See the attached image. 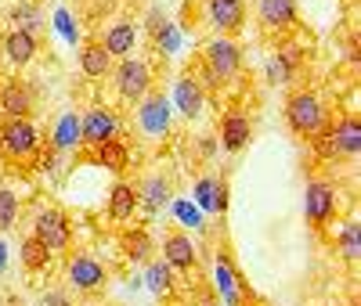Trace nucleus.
I'll list each match as a JSON object with an SVG mask.
<instances>
[{
    "label": "nucleus",
    "mask_w": 361,
    "mask_h": 306,
    "mask_svg": "<svg viewBox=\"0 0 361 306\" xmlns=\"http://www.w3.org/2000/svg\"><path fill=\"white\" fill-rule=\"evenodd\" d=\"M202 65L214 72V79L224 87L231 83L238 72H243V47H238L231 37H214L202 51Z\"/></svg>",
    "instance_id": "obj_6"
},
{
    "label": "nucleus",
    "mask_w": 361,
    "mask_h": 306,
    "mask_svg": "<svg viewBox=\"0 0 361 306\" xmlns=\"http://www.w3.org/2000/svg\"><path fill=\"white\" fill-rule=\"evenodd\" d=\"M152 44H156V51H159L163 58H170V54L177 51V44H180V33H177V25H173V22H166V25L159 29V33L152 37Z\"/></svg>",
    "instance_id": "obj_32"
},
{
    "label": "nucleus",
    "mask_w": 361,
    "mask_h": 306,
    "mask_svg": "<svg viewBox=\"0 0 361 306\" xmlns=\"http://www.w3.org/2000/svg\"><path fill=\"white\" fill-rule=\"evenodd\" d=\"M329 134H333L340 159H354L361 151V119L354 112H343L340 119H329Z\"/></svg>",
    "instance_id": "obj_18"
},
{
    "label": "nucleus",
    "mask_w": 361,
    "mask_h": 306,
    "mask_svg": "<svg viewBox=\"0 0 361 306\" xmlns=\"http://www.w3.org/2000/svg\"><path fill=\"white\" fill-rule=\"evenodd\" d=\"M202 18L217 37H235L246 25V0H202Z\"/></svg>",
    "instance_id": "obj_11"
},
{
    "label": "nucleus",
    "mask_w": 361,
    "mask_h": 306,
    "mask_svg": "<svg viewBox=\"0 0 361 306\" xmlns=\"http://www.w3.org/2000/svg\"><path fill=\"white\" fill-rule=\"evenodd\" d=\"M112 87H116V94L137 105L148 90H152V65H148L145 58H119L116 65H112Z\"/></svg>",
    "instance_id": "obj_3"
},
{
    "label": "nucleus",
    "mask_w": 361,
    "mask_h": 306,
    "mask_svg": "<svg viewBox=\"0 0 361 306\" xmlns=\"http://www.w3.org/2000/svg\"><path fill=\"white\" fill-rule=\"evenodd\" d=\"M47 144L58 148V151H73V148H80V144H83V141H80V115H76V112H62V115H58V119H54V127H51Z\"/></svg>",
    "instance_id": "obj_26"
},
{
    "label": "nucleus",
    "mask_w": 361,
    "mask_h": 306,
    "mask_svg": "<svg viewBox=\"0 0 361 306\" xmlns=\"http://www.w3.org/2000/svg\"><path fill=\"white\" fill-rule=\"evenodd\" d=\"M8 270V249H4V241H0V274Z\"/></svg>",
    "instance_id": "obj_40"
},
{
    "label": "nucleus",
    "mask_w": 361,
    "mask_h": 306,
    "mask_svg": "<svg viewBox=\"0 0 361 306\" xmlns=\"http://www.w3.org/2000/svg\"><path fill=\"white\" fill-rule=\"evenodd\" d=\"M58 29H62L69 40H76V33H73V25H69V15H66V11H58Z\"/></svg>",
    "instance_id": "obj_38"
},
{
    "label": "nucleus",
    "mask_w": 361,
    "mask_h": 306,
    "mask_svg": "<svg viewBox=\"0 0 361 306\" xmlns=\"http://www.w3.org/2000/svg\"><path fill=\"white\" fill-rule=\"evenodd\" d=\"M18 220V195L11 188H0V231H11Z\"/></svg>",
    "instance_id": "obj_31"
},
{
    "label": "nucleus",
    "mask_w": 361,
    "mask_h": 306,
    "mask_svg": "<svg viewBox=\"0 0 361 306\" xmlns=\"http://www.w3.org/2000/svg\"><path fill=\"white\" fill-rule=\"evenodd\" d=\"M119 253H123L127 263H148L156 256V241L145 227H127L123 234H119Z\"/></svg>",
    "instance_id": "obj_25"
},
{
    "label": "nucleus",
    "mask_w": 361,
    "mask_h": 306,
    "mask_svg": "<svg viewBox=\"0 0 361 306\" xmlns=\"http://www.w3.org/2000/svg\"><path fill=\"white\" fill-rule=\"evenodd\" d=\"M214 281H217V299H224V306H250L253 292L246 285V278L238 274L231 253H228V245H221V253H217V274H214Z\"/></svg>",
    "instance_id": "obj_8"
},
{
    "label": "nucleus",
    "mask_w": 361,
    "mask_h": 306,
    "mask_svg": "<svg viewBox=\"0 0 361 306\" xmlns=\"http://www.w3.org/2000/svg\"><path fill=\"white\" fill-rule=\"evenodd\" d=\"M170 119H173V105L163 90H148V94L137 101L134 112V127L141 130V137L148 141H163L170 134Z\"/></svg>",
    "instance_id": "obj_4"
},
{
    "label": "nucleus",
    "mask_w": 361,
    "mask_h": 306,
    "mask_svg": "<svg viewBox=\"0 0 361 306\" xmlns=\"http://www.w3.org/2000/svg\"><path fill=\"white\" fill-rule=\"evenodd\" d=\"M145 18H148V22H145V25H148V37H156V33H159V29H163V25H166V22H170V18H166V11H163V8H152V11H148V15H145Z\"/></svg>",
    "instance_id": "obj_37"
},
{
    "label": "nucleus",
    "mask_w": 361,
    "mask_h": 306,
    "mask_svg": "<svg viewBox=\"0 0 361 306\" xmlns=\"http://www.w3.org/2000/svg\"><path fill=\"white\" fill-rule=\"evenodd\" d=\"M336 249H340V256L347 260V263H357V220H347L343 227H340V234H336Z\"/></svg>",
    "instance_id": "obj_30"
},
{
    "label": "nucleus",
    "mask_w": 361,
    "mask_h": 306,
    "mask_svg": "<svg viewBox=\"0 0 361 306\" xmlns=\"http://www.w3.org/2000/svg\"><path fill=\"white\" fill-rule=\"evenodd\" d=\"M87 159L94 162V166H102V170H109V173H116V177H123L127 166H130V148H127L123 137H116V141L87 148Z\"/></svg>",
    "instance_id": "obj_21"
},
{
    "label": "nucleus",
    "mask_w": 361,
    "mask_h": 306,
    "mask_svg": "<svg viewBox=\"0 0 361 306\" xmlns=\"http://www.w3.org/2000/svg\"><path fill=\"white\" fill-rule=\"evenodd\" d=\"M8 18H11V29H22V33H33V37H40V29L47 25L40 0H18L8 11Z\"/></svg>",
    "instance_id": "obj_28"
},
{
    "label": "nucleus",
    "mask_w": 361,
    "mask_h": 306,
    "mask_svg": "<svg viewBox=\"0 0 361 306\" xmlns=\"http://www.w3.org/2000/svg\"><path fill=\"white\" fill-rule=\"evenodd\" d=\"M173 212H177V224H185V227H202V212L192 205V202H185V198H177L173 202Z\"/></svg>",
    "instance_id": "obj_34"
},
{
    "label": "nucleus",
    "mask_w": 361,
    "mask_h": 306,
    "mask_svg": "<svg viewBox=\"0 0 361 306\" xmlns=\"http://www.w3.org/2000/svg\"><path fill=\"white\" fill-rule=\"evenodd\" d=\"M163 260L170 263L173 274H195L199 253H195V245H192V234H185L180 227H170L163 234Z\"/></svg>",
    "instance_id": "obj_13"
},
{
    "label": "nucleus",
    "mask_w": 361,
    "mask_h": 306,
    "mask_svg": "<svg viewBox=\"0 0 361 306\" xmlns=\"http://www.w3.org/2000/svg\"><path fill=\"white\" fill-rule=\"evenodd\" d=\"M170 105L185 115V119H199V115H202V108H206V90H202V83L195 79V72H185V76L173 79V98H170Z\"/></svg>",
    "instance_id": "obj_16"
},
{
    "label": "nucleus",
    "mask_w": 361,
    "mask_h": 306,
    "mask_svg": "<svg viewBox=\"0 0 361 306\" xmlns=\"http://www.w3.org/2000/svg\"><path fill=\"white\" fill-rule=\"evenodd\" d=\"M33 108H37V98L29 90V83L8 79L0 87V112H4V119H33Z\"/></svg>",
    "instance_id": "obj_17"
},
{
    "label": "nucleus",
    "mask_w": 361,
    "mask_h": 306,
    "mask_svg": "<svg viewBox=\"0 0 361 306\" xmlns=\"http://www.w3.org/2000/svg\"><path fill=\"white\" fill-rule=\"evenodd\" d=\"M40 306H73V299H69L66 288H47V292L40 295Z\"/></svg>",
    "instance_id": "obj_36"
},
{
    "label": "nucleus",
    "mask_w": 361,
    "mask_h": 306,
    "mask_svg": "<svg viewBox=\"0 0 361 306\" xmlns=\"http://www.w3.org/2000/svg\"><path fill=\"white\" fill-rule=\"evenodd\" d=\"M119 134H123V119H119L116 108H87L80 115V141L87 148H94V144H105V141H116Z\"/></svg>",
    "instance_id": "obj_9"
},
{
    "label": "nucleus",
    "mask_w": 361,
    "mask_h": 306,
    "mask_svg": "<svg viewBox=\"0 0 361 306\" xmlns=\"http://www.w3.org/2000/svg\"><path fill=\"white\" fill-rule=\"evenodd\" d=\"M228 212V180L214 177V217H224Z\"/></svg>",
    "instance_id": "obj_35"
},
{
    "label": "nucleus",
    "mask_w": 361,
    "mask_h": 306,
    "mask_svg": "<svg viewBox=\"0 0 361 306\" xmlns=\"http://www.w3.org/2000/svg\"><path fill=\"white\" fill-rule=\"evenodd\" d=\"M44 144V134L37 130L33 119H0V155L18 162L33 159Z\"/></svg>",
    "instance_id": "obj_2"
},
{
    "label": "nucleus",
    "mask_w": 361,
    "mask_h": 306,
    "mask_svg": "<svg viewBox=\"0 0 361 306\" xmlns=\"http://www.w3.org/2000/svg\"><path fill=\"white\" fill-rule=\"evenodd\" d=\"M170 198H173V184H170V177H163V173H152V177H145V180L137 184V209H145L148 217L163 212V209L170 205Z\"/></svg>",
    "instance_id": "obj_19"
},
{
    "label": "nucleus",
    "mask_w": 361,
    "mask_h": 306,
    "mask_svg": "<svg viewBox=\"0 0 361 306\" xmlns=\"http://www.w3.org/2000/svg\"><path fill=\"white\" fill-rule=\"evenodd\" d=\"M300 61H304V47L300 44H289V47H279L264 61V79L271 87H286L289 79L300 76Z\"/></svg>",
    "instance_id": "obj_15"
},
{
    "label": "nucleus",
    "mask_w": 361,
    "mask_h": 306,
    "mask_svg": "<svg viewBox=\"0 0 361 306\" xmlns=\"http://www.w3.org/2000/svg\"><path fill=\"white\" fill-rule=\"evenodd\" d=\"M192 195H195V205H199L202 212H209V217H214V177H199Z\"/></svg>",
    "instance_id": "obj_33"
},
{
    "label": "nucleus",
    "mask_w": 361,
    "mask_h": 306,
    "mask_svg": "<svg viewBox=\"0 0 361 306\" xmlns=\"http://www.w3.org/2000/svg\"><path fill=\"white\" fill-rule=\"evenodd\" d=\"M199 148H202V155L209 159V155L217 151V141H214V137H202V144H199Z\"/></svg>",
    "instance_id": "obj_39"
},
{
    "label": "nucleus",
    "mask_w": 361,
    "mask_h": 306,
    "mask_svg": "<svg viewBox=\"0 0 361 306\" xmlns=\"http://www.w3.org/2000/svg\"><path fill=\"white\" fill-rule=\"evenodd\" d=\"M173 306H192V302H173Z\"/></svg>",
    "instance_id": "obj_41"
},
{
    "label": "nucleus",
    "mask_w": 361,
    "mask_h": 306,
    "mask_svg": "<svg viewBox=\"0 0 361 306\" xmlns=\"http://www.w3.org/2000/svg\"><path fill=\"white\" fill-rule=\"evenodd\" d=\"M253 137V119L243 112V108H228L217 122V141L224 151H231V155H238Z\"/></svg>",
    "instance_id": "obj_14"
},
{
    "label": "nucleus",
    "mask_w": 361,
    "mask_h": 306,
    "mask_svg": "<svg viewBox=\"0 0 361 306\" xmlns=\"http://www.w3.org/2000/svg\"><path fill=\"white\" fill-rule=\"evenodd\" d=\"M112 65H116V58L102 47V40H87L80 47V72L87 79H105L112 76Z\"/></svg>",
    "instance_id": "obj_24"
},
{
    "label": "nucleus",
    "mask_w": 361,
    "mask_h": 306,
    "mask_svg": "<svg viewBox=\"0 0 361 306\" xmlns=\"http://www.w3.org/2000/svg\"><path fill=\"white\" fill-rule=\"evenodd\" d=\"M0 51H4V58L11 61L15 69H25L29 61L40 54V37L22 33V29H8V33L0 37Z\"/></svg>",
    "instance_id": "obj_20"
},
{
    "label": "nucleus",
    "mask_w": 361,
    "mask_h": 306,
    "mask_svg": "<svg viewBox=\"0 0 361 306\" xmlns=\"http://www.w3.org/2000/svg\"><path fill=\"white\" fill-rule=\"evenodd\" d=\"M137 217V184L116 180L109 191V220L112 224H130Z\"/></svg>",
    "instance_id": "obj_22"
},
{
    "label": "nucleus",
    "mask_w": 361,
    "mask_h": 306,
    "mask_svg": "<svg viewBox=\"0 0 361 306\" xmlns=\"http://www.w3.org/2000/svg\"><path fill=\"white\" fill-rule=\"evenodd\" d=\"M145 285H148V292H152L159 302H163V299H173V285H177V281H173L170 263H166V260H156V256L148 260V263H145Z\"/></svg>",
    "instance_id": "obj_27"
},
{
    "label": "nucleus",
    "mask_w": 361,
    "mask_h": 306,
    "mask_svg": "<svg viewBox=\"0 0 361 306\" xmlns=\"http://www.w3.org/2000/svg\"><path fill=\"white\" fill-rule=\"evenodd\" d=\"M33 238L44 241V249L54 253H69L73 249V220L62 209H40L33 220Z\"/></svg>",
    "instance_id": "obj_7"
},
{
    "label": "nucleus",
    "mask_w": 361,
    "mask_h": 306,
    "mask_svg": "<svg viewBox=\"0 0 361 306\" xmlns=\"http://www.w3.org/2000/svg\"><path fill=\"white\" fill-rule=\"evenodd\" d=\"M257 22L264 33L286 37L300 25V8L296 0H257Z\"/></svg>",
    "instance_id": "obj_12"
},
{
    "label": "nucleus",
    "mask_w": 361,
    "mask_h": 306,
    "mask_svg": "<svg viewBox=\"0 0 361 306\" xmlns=\"http://www.w3.org/2000/svg\"><path fill=\"white\" fill-rule=\"evenodd\" d=\"M18 260H22V267H25L29 274H40V270L51 267V253L44 249V241L33 238V234H29V238L18 245Z\"/></svg>",
    "instance_id": "obj_29"
},
{
    "label": "nucleus",
    "mask_w": 361,
    "mask_h": 306,
    "mask_svg": "<svg viewBox=\"0 0 361 306\" xmlns=\"http://www.w3.org/2000/svg\"><path fill=\"white\" fill-rule=\"evenodd\" d=\"M102 47L119 61V58H130L134 47H137V25L127 22V18H116L105 33H102Z\"/></svg>",
    "instance_id": "obj_23"
},
{
    "label": "nucleus",
    "mask_w": 361,
    "mask_h": 306,
    "mask_svg": "<svg viewBox=\"0 0 361 306\" xmlns=\"http://www.w3.org/2000/svg\"><path fill=\"white\" fill-rule=\"evenodd\" d=\"M329 122V105L322 101V94H314V90H293V94L286 98V127L296 134V137H314L322 127Z\"/></svg>",
    "instance_id": "obj_1"
},
{
    "label": "nucleus",
    "mask_w": 361,
    "mask_h": 306,
    "mask_svg": "<svg viewBox=\"0 0 361 306\" xmlns=\"http://www.w3.org/2000/svg\"><path fill=\"white\" fill-rule=\"evenodd\" d=\"M333 217H336V184L311 177L307 188H304V220L314 231H325Z\"/></svg>",
    "instance_id": "obj_5"
},
{
    "label": "nucleus",
    "mask_w": 361,
    "mask_h": 306,
    "mask_svg": "<svg viewBox=\"0 0 361 306\" xmlns=\"http://www.w3.org/2000/svg\"><path fill=\"white\" fill-rule=\"evenodd\" d=\"M66 281L76 292H98L109 281V270L98 256H90V253H69L66 256Z\"/></svg>",
    "instance_id": "obj_10"
}]
</instances>
